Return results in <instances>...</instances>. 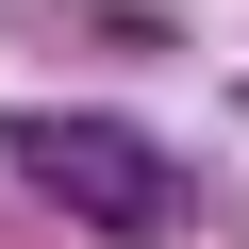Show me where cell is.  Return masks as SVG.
Returning a JSON list of instances; mask_svg holds the SVG:
<instances>
[{
	"mask_svg": "<svg viewBox=\"0 0 249 249\" xmlns=\"http://www.w3.org/2000/svg\"><path fill=\"white\" fill-rule=\"evenodd\" d=\"M0 166H17L50 216H83V232H166L183 216V166L133 133V116H83V100H34V116H0Z\"/></svg>",
	"mask_w": 249,
	"mask_h": 249,
	"instance_id": "cell-1",
	"label": "cell"
}]
</instances>
